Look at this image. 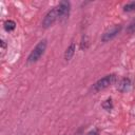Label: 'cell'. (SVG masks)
<instances>
[{
  "label": "cell",
  "instance_id": "obj_11",
  "mask_svg": "<svg viewBox=\"0 0 135 135\" xmlns=\"http://www.w3.org/2000/svg\"><path fill=\"white\" fill-rule=\"evenodd\" d=\"M85 135H98V130H97V129H93V130H91L89 133H86Z\"/></svg>",
  "mask_w": 135,
  "mask_h": 135
},
{
  "label": "cell",
  "instance_id": "obj_8",
  "mask_svg": "<svg viewBox=\"0 0 135 135\" xmlns=\"http://www.w3.org/2000/svg\"><path fill=\"white\" fill-rule=\"evenodd\" d=\"M16 27V22L13 20H7L4 22V30L6 32H12Z\"/></svg>",
  "mask_w": 135,
  "mask_h": 135
},
{
  "label": "cell",
  "instance_id": "obj_9",
  "mask_svg": "<svg viewBox=\"0 0 135 135\" xmlns=\"http://www.w3.org/2000/svg\"><path fill=\"white\" fill-rule=\"evenodd\" d=\"M102 108H103L104 110H107V111H110V110L113 108V104H112V100H111V99H108V100H105V101L102 103Z\"/></svg>",
  "mask_w": 135,
  "mask_h": 135
},
{
  "label": "cell",
  "instance_id": "obj_6",
  "mask_svg": "<svg viewBox=\"0 0 135 135\" xmlns=\"http://www.w3.org/2000/svg\"><path fill=\"white\" fill-rule=\"evenodd\" d=\"M130 86H131V81H130V79L129 78H122L121 80H120V82L118 83V85H117V89L120 91V92H127L129 89H130Z\"/></svg>",
  "mask_w": 135,
  "mask_h": 135
},
{
  "label": "cell",
  "instance_id": "obj_4",
  "mask_svg": "<svg viewBox=\"0 0 135 135\" xmlns=\"http://www.w3.org/2000/svg\"><path fill=\"white\" fill-rule=\"evenodd\" d=\"M70 2L69 1H61L59 3V5L57 6V12H58V18L59 19H63L66 18L69 16L70 13Z\"/></svg>",
  "mask_w": 135,
  "mask_h": 135
},
{
  "label": "cell",
  "instance_id": "obj_5",
  "mask_svg": "<svg viewBox=\"0 0 135 135\" xmlns=\"http://www.w3.org/2000/svg\"><path fill=\"white\" fill-rule=\"evenodd\" d=\"M121 31V26L120 25H117V26H114L113 28H111L110 31L105 32L102 37H101V41L102 42H107V41H110L112 40L114 37H116L118 35V33Z\"/></svg>",
  "mask_w": 135,
  "mask_h": 135
},
{
  "label": "cell",
  "instance_id": "obj_3",
  "mask_svg": "<svg viewBox=\"0 0 135 135\" xmlns=\"http://www.w3.org/2000/svg\"><path fill=\"white\" fill-rule=\"evenodd\" d=\"M58 19V12H57V7L52 8L51 11H49L46 13V15L44 16L43 20H42V26L44 28L50 27L51 25L54 24V22Z\"/></svg>",
  "mask_w": 135,
  "mask_h": 135
},
{
  "label": "cell",
  "instance_id": "obj_10",
  "mask_svg": "<svg viewBox=\"0 0 135 135\" xmlns=\"http://www.w3.org/2000/svg\"><path fill=\"white\" fill-rule=\"evenodd\" d=\"M135 9V2H131V3H128L123 6V11L124 12H132Z\"/></svg>",
  "mask_w": 135,
  "mask_h": 135
},
{
  "label": "cell",
  "instance_id": "obj_2",
  "mask_svg": "<svg viewBox=\"0 0 135 135\" xmlns=\"http://www.w3.org/2000/svg\"><path fill=\"white\" fill-rule=\"evenodd\" d=\"M115 81H116V75H115V74L107 75V76L102 77L101 79H99L97 82H95V84L93 85V90H94L95 92L102 91V90L109 88L110 85H112Z\"/></svg>",
  "mask_w": 135,
  "mask_h": 135
},
{
  "label": "cell",
  "instance_id": "obj_1",
  "mask_svg": "<svg viewBox=\"0 0 135 135\" xmlns=\"http://www.w3.org/2000/svg\"><path fill=\"white\" fill-rule=\"evenodd\" d=\"M45 49H46V40L43 39V40L39 41L38 44L33 49V51L31 52V54L27 57V62L28 63H33V62L38 61L40 59V57L44 54Z\"/></svg>",
  "mask_w": 135,
  "mask_h": 135
},
{
  "label": "cell",
  "instance_id": "obj_7",
  "mask_svg": "<svg viewBox=\"0 0 135 135\" xmlns=\"http://www.w3.org/2000/svg\"><path fill=\"white\" fill-rule=\"evenodd\" d=\"M75 51H76V44H75L74 42H72V43L69 45V47L65 50V53H64V59H65L66 61L71 60L72 57H73V55H74V53H75Z\"/></svg>",
  "mask_w": 135,
  "mask_h": 135
}]
</instances>
